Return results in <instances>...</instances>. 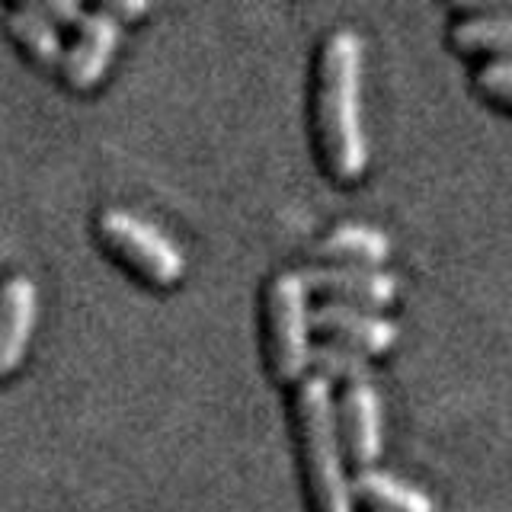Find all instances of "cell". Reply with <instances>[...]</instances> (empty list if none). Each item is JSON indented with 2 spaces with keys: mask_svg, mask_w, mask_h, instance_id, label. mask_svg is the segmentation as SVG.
Wrapping results in <instances>:
<instances>
[{
  "mask_svg": "<svg viewBox=\"0 0 512 512\" xmlns=\"http://www.w3.org/2000/svg\"><path fill=\"white\" fill-rule=\"evenodd\" d=\"M320 266H368L378 269L391 253V240L375 224L340 221L311 247Z\"/></svg>",
  "mask_w": 512,
  "mask_h": 512,
  "instance_id": "obj_10",
  "label": "cell"
},
{
  "mask_svg": "<svg viewBox=\"0 0 512 512\" xmlns=\"http://www.w3.org/2000/svg\"><path fill=\"white\" fill-rule=\"evenodd\" d=\"M119 26L122 23L109 7L84 10V16L77 20V39L68 45L61 64V74L74 90H90L103 80L119 45Z\"/></svg>",
  "mask_w": 512,
  "mask_h": 512,
  "instance_id": "obj_6",
  "label": "cell"
},
{
  "mask_svg": "<svg viewBox=\"0 0 512 512\" xmlns=\"http://www.w3.org/2000/svg\"><path fill=\"white\" fill-rule=\"evenodd\" d=\"M39 317V292L26 272L10 269L0 276V381L16 375L29 356L32 330Z\"/></svg>",
  "mask_w": 512,
  "mask_h": 512,
  "instance_id": "obj_5",
  "label": "cell"
},
{
  "mask_svg": "<svg viewBox=\"0 0 512 512\" xmlns=\"http://www.w3.org/2000/svg\"><path fill=\"white\" fill-rule=\"evenodd\" d=\"M311 365H314V375H320L324 381H346V384H356V381H368V359L365 352L343 346L336 340L327 343H314L311 346Z\"/></svg>",
  "mask_w": 512,
  "mask_h": 512,
  "instance_id": "obj_14",
  "label": "cell"
},
{
  "mask_svg": "<svg viewBox=\"0 0 512 512\" xmlns=\"http://www.w3.org/2000/svg\"><path fill=\"white\" fill-rule=\"evenodd\" d=\"M263 352L269 375L279 384H298L311 365L308 285L298 269H279L263 288Z\"/></svg>",
  "mask_w": 512,
  "mask_h": 512,
  "instance_id": "obj_3",
  "label": "cell"
},
{
  "mask_svg": "<svg viewBox=\"0 0 512 512\" xmlns=\"http://www.w3.org/2000/svg\"><path fill=\"white\" fill-rule=\"evenodd\" d=\"M308 292L352 308H384L397 298V276L368 266H308L298 269Z\"/></svg>",
  "mask_w": 512,
  "mask_h": 512,
  "instance_id": "obj_7",
  "label": "cell"
},
{
  "mask_svg": "<svg viewBox=\"0 0 512 512\" xmlns=\"http://www.w3.org/2000/svg\"><path fill=\"white\" fill-rule=\"evenodd\" d=\"M96 237L100 244L151 285H176L183 279L186 260L173 240L125 208H103L96 215Z\"/></svg>",
  "mask_w": 512,
  "mask_h": 512,
  "instance_id": "obj_4",
  "label": "cell"
},
{
  "mask_svg": "<svg viewBox=\"0 0 512 512\" xmlns=\"http://www.w3.org/2000/svg\"><path fill=\"white\" fill-rule=\"evenodd\" d=\"M7 29L16 36L29 58H36L45 68H61L64 64V52H68V45L61 42V32H58V23L55 16L48 13V7H10L7 10Z\"/></svg>",
  "mask_w": 512,
  "mask_h": 512,
  "instance_id": "obj_13",
  "label": "cell"
},
{
  "mask_svg": "<svg viewBox=\"0 0 512 512\" xmlns=\"http://www.w3.org/2000/svg\"><path fill=\"white\" fill-rule=\"evenodd\" d=\"M292 420L298 432V455L304 496L311 512H352V490L343 468V442L336 429V404L330 381L304 375L292 394Z\"/></svg>",
  "mask_w": 512,
  "mask_h": 512,
  "instance_id": "obj_2",
  "label": "cell"
},
{
  "mask_svg": "<svg viewBox=\"0 0 512 512\" xmlns=\"http://www.w3.org/2000/svg\"><path fill=\"white\" fill-rule=\"evenodd\" d=\"M311 327L327 333L336 343L365 352V356H378L397 343V324H391L388 317L340 301H320L311 311Z\"/></svg>",
  "mask_w": 512,
  "mask_h": 512,
  "instance_id": "obj_9",
  "label": "cell"
},
{
  "mask_svg": "<svg viewBox=\"0 0 512 512\" xmlns=\"http://www.w3.org/2000/svg\"><path fill=\"white\" fill-rule=\"evenodd\" d=\"M474 80H477L480 93H487L490 100H500L503 106L512 109V58L484 61L477 68Z\"/></svg>",
  "mask_w": 512,
  "mask_h": 512,
  "instance_id": "obj_15",
  "label": "cell"
},
{
  "mask_svg": "<svg viewBox=\"0 0 512 512\" xmlns=\"http://www.w3.org/2000/svg\"><path fill=\"white\" fill-rule=\"evenodd\" d=\"M448 39L461 52L490 55V61L512 58V13L496 10L493 4L464 7L448 26Z\"/></svg>",
  "mask_w": 512,
  "mask_h": 512,
  "instance_id": "obj_11",
  "label": "cell"
},
{
  "mask_svg": "<svg viewBox=\"0 0 512 512\" xmlns=\"http://www.w3.org/2000/svg\"><path fill=\"white\" fill-rule=\"evenodd\" d=\"M362 39L356 29L336 26L320 39L311 74V138L327 173L340 183L359 180L368 164L362 128Z\"/></svg>",
  "mask_w": 512,
  "mask_h": 512,
  "instance_id": "obj_1",
  "label": "cell"
},
{
  "mask_svg": "<svg viewBox=\"0 0 512 512\" xmlns=\"http://www.w3.org/2000/svg\"><path fill=\"white\" fill-rule=\"evenodd\" d=\"M336 429L346 448V458L359 471L372 468L381 455V400L368 381L346 384L336 404Z\"/></svg>",
  "mask_w": 512,
  "mask_h": 512,
  "instance_id": "obj_8",
  "label": "cell"
},
{
  "mask_svg": "<svg viewBox=\"0 0 512 512\" xmlns=\"http://www.w3.org/2000/svg\"><path fill=\"white\" fill-rule=\"evenodd\" d=\"M352 500H359L372 512H436L429 496L388 471L365 468L349 477Z\"/></svg>",
  "mask_w": 512,
  "mask_h": 512,
  "instance_id": "obj_12",
  "label": "cell"
}]
</instances>
